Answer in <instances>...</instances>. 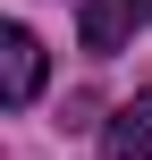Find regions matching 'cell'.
I'll return each instance as SVG.
<instances>
[{
    "instance_id": "3",
    "label": "cell",
    "mask_w": 152,
    "mask_h": 160,
    "mask_svg": "<svg viewBox=\"0 0 152 160\" xmlns=\"http://www.w3.org/2000/svg\"><path fill=\"white\" fill-rule=\"evenodd\" d=\"M102 160H152V93L118 101L102 118Z\"/></svg>"
},
{
    "instance_id": "1",
    "label": "cell",
    "mask_w": 152,
    "mask_h": 160,
    "mask_svg": "<svg viewBox=\"0 0 152 160\" xmlns=\"http://www.w3.org/2000/svg\"><path fill=\"white\" fill-rule=\"evenodd\" d=\"M144 25H152V0H85V8H76V34H85L93 59H118Z\"/></svg>"
},
{
    "instance_id": "2",
    "label": "cell",
    "mask_w": 152,
    "mask_h": 160,
    "mask_svg": "<svg viewBox=\"0 0 152 160\" xmlns=\"http://www.w3.org/2000/svg\"><path fill=\"white\" fill-rule=\"evenodd\" d=\"M34 93H42V42H34L25 25H8V34H0V101L25 110Z\"/></svg>"
}]
</instances>
